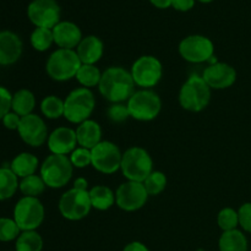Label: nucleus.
<instances>
[{
	"label": "nucleus",
	"instance_id": "obj_1",
	"mask_svg": "<svg viewBox=\"0 0 251 251\" xmlns=\"http://www.w3.org/2000/svg\"><path fill=\"white\" fill-rule=\"evenodd\" d=\"M135 85L130 70L123 66H110L102 73L98 91L105 100L112 103H126L134 95Z\"/></svg>",
	"mask_w": 251,
	"mask_h": 251
},
{
	"label": "nucleus",
	"instance_id": "obj_2",
	"mask_svg": "<svg viewBox=\"0 0 251 251\" xmlns=\"http://www.w3.org/2000/svg\"><path fill=\"white\" fill-rule=\"evenodd\" d=\"M212 90L206 83L202 76L191 75L179 90L178 100L184 110L200 113L208 107Z\"/></svg>",
	"mask_w": 251,
	"mask_h": 251
},
{
	"label": "nucleus",
	"instance_id": "obj_3",
	"mask_svg": "<svg viewBox=\"0 0 251 251\" xmlns=\"http://www.w3.org/2000/svg\"><path fill=\"white\" fill-rule=\"evenodd\" d=\"M153 171V159L146 149L131 146L123 152L120 172L126 180L144 183Z\"/></svg>",
	"mask_w": 251,
	"mask_h": 251
},
{
	"label": "nucleus",
	"instance_id": "obj_4",
	"mask_svg": "<svg viewBox=\"0 0 251 251\" xmlns=\"http://www.w3.org/2000/svg\"><path fill=\"white\" fill-rule=\"evenodd\" d=\"M96 108V97L90 88L77 87L64 100V118L71 124H81L91 118Z\"/></svg>",
	"mask_w": 251,
	"mask_h": 251
},
{
	"label": "nucleus",
	"instance_id": "obj_5",
	"mask_svg": "<svg viewBox=\"0 0 251 251\" xmlns=\"http://www.w3.org/2000/svg\"><path fill=\"white\" fill-rule=\"evenodd\" d=\"M82 65L75 49L58 48L49 55L46 63L47 75L56 82L75 78L78 69Z\"/></svg>",
	"mask_w": 251,
	"mask_h": 251
},
{
	"label": "nucleus",
	"instance_id": "obj_6",
	"mask_svg": "<svg viewBox=\"0 0 251 251\" xmlns=\"http://www.w3.org/2000/svg\"><path fill=\"white\" fill-rule=\"evenodd\" d=\"M74 174V166L69 156L50 153L39 167V176L47 188L61 189L69 184Z\"/></svg>",
	"mask_w": 251,
	"mask_h": 251
},
{
	"label": "nucleus",
	"instance_id": "obj_7",
	"mask_svg": "<svg viewBox=\"0 0 251 251\" xmlns=\"http://www.w3.org/2000/svg\"><path fill=\"white\" fill-rule=\"evenodd\" d=\"M130 118L137 122H152L159 115L162 110V100L152 90L140 88L126 102Z\"/></svg>",
	"mask_w": 251,
	"mask_h": 251
},
{
	"label": "nucleus",
	"instance_id": "obj_8",
	"mask_svg": "<svg viewBox=\"0 0 251 251\" xmlns=\"http://www.w3.org/2000/svg\"><path fill=\"white\" fill-rule=\"evenodd\" d=\"M46 210L38 198L22 196L14 207V220L21 232L37 230L43 223Z\"/></svg>",
	"mask_w": 251,
	"mask_h": 251
},
{
	"label": "nucleus",
	"instance_id": "obj_9",
	"mask_svg": "<svg viewBox=\"0 0 251 251\" xmlns=\"http://www.w3.org/2000/svg\"><path fill=\"white\" fill-rule=\"evenodd\" d=\"M130 74L137 87L152 90L162 80L163 65L157 56L141 55L131 65Z\"/></svg>",
	"mask_w": 251,
	"mask_h": 251
},
{
	"label": "nucleus",
	"instance_id": "obj_10",
	"mask_svg": "<svg viewBox=\"0 0 251 251\" xmlns=\"http://www.w3.org/2000/svg\"><path fill=\"white\" fill-rule=\"evenodd\" d=\"M58 210L63 218L71 222L83 220L92 210L90 194L88 191L77 190L75 188L69 189L59 199Z\"/></svg>",
	"mask_w": 251,
	"mask_h": 251
},
{
	"label": "nucleus",
	"instance_id": "obj_11",
	"mask_svg": "<svg viewBox=\"0 0 251 251\" xmlns=\"http://www.w3.org/2000/svg\"><path fill=\"white\" fill-rule=\"evenodd\" d=\"M178 51L188 63H208L215 56V44L208 37L202 34H190L181 39Z\"/></svg>",
	"mask_w": 251,
	"mask_h": 251
},
{
	"label": "nucleus",
	"instance_id": "obj_12",
	"mask_svg": "<svg viewBox=\"0 0 251 251\" xmlns=\"http://www.w3.org/2000/svg\"><path fill=\"white\" fill-rule=\"evenodd\" d=\"M91 154H92L91 166L100 173L112 176L120 171L123 152L114 142L102 140L97 146L91 150Z\"/></svg>",
	"mask_w": 251,
	"mask_h": 251
},
{
	"label": "nucleus",
	"instance_id": "obj_13",
	"mask_svg": "<svg viewBox=\"0 0 251 251\" xmlns=\"http://www.w3.org/2000/svg\"><path fill=\"white\" fill-rule=\"evenodd\" d=\"M149 194L144 184L126 180L118 186L115 191V205L125 212H135L146 205Z\"/></svg>",
	"mask_w": 251,
	"mask_h": 251
},
{
	"label": "nucleus",
	"instance_id": "obj_14",
	"mask_svg": "<svg viewBox=\"0 0 251 251\" xmlns=\"http://www.w3.org/2000/svg\"><path fill=\"white\" fill-rule=\"evenodd\" d=\"M61 9L56 0H32L27 7L28 20L36 27L53 29L60 22Z\"/></svg>",
	"mask_w": 251,
	"mask_h": 251
},
{
	"label": "nucleus",
	"instance_id": "obj_15",
	"mask_svg": "<svg viewBox=\"0 0 251 251\" xmlns=\"http://www.w3.org/2000/svg\"><path fill=\"white\" fill-rule=\"evenodd\" d=\"M17 132L22 141L31 147L43 146L44 144H47L49 136L46 122L43 118L34 113L21 118Z\"/></svg>",
	"mask_w": 251,
	"mask_h": 251
},
{
	"label": "nucleus",
	"instance_id": "obj_16",
	"mask_svg": "<svg viewBox=\"0 0 251 251\" xmlns=\"http://www.w3.org/2000/svg\"><path fill=\"white\" fill-rule=\"evenodd\" d=\"M201 76L211 90H226L232 87L237 81V70L229 64L217 61L208 64Z\"/></svg>",
	"mask_w": 251,
	"mask_h": 251
},
{
	"label": "nucleus",
	"instance_id": "obj_17",
	"mask_svg": "<svg viewBox=\"0 0 251 251\" xmlns=\"http://www.w3.org/2000/svg\"><path fill=\"white\" fill-rule=\"evenodd\" d=\"M47 145L50 153L69 156L78 146L75 129L69 126L56 127L49 134Z\"/></svg>",
	"mask_w": 251,
	"mask_h": 251
},
{
	"label": "nucleus",
	"instance_id": "obj_18",
	"mask_svg": "<svg viewBox=\"0 0 251 251\" xmlns=\"http://www.w3.org/2000/svg\"><path fill=\"white\" fill-rule=\"evenodd\" d=\"M24 51V43L15 32L0 31V65L10 66L20 60Z\"/></svg>",
	"mask_w": 251,
	"mask_h": 251
},
{
	"label": "nucleus",
	"instance_id": "obj_19",
	"mask_svg": "<svg viewBox=\"0 0 251 251\" xmlns=\"http://www.w3.org/2000/svg\"><path fill=\"white\" fill-rule=\"evenodd\" d=\"M54 44L58 48L76 49L83 36L81 28L73 21H60L53 29Z\"/></svg>",
	"mask_w": 251,
	"mask_h": 251
},
{
	"label": "nucleus",
	"instance_id": "obj_20",
	"mask_svg": "<svg viewBox=\"0 0 251 251\" xmlns=\"http://www.w3.org/2000/svg\"><path fill=\"white\" fill-rule=\"evenodd\" d=\"M75 50L81 63L96 65L104 54V44L100 37L90 34V36L83 37Z\"/></svg>",
	"mask_w": 251,
	"mask_h": 251
},
{
	"label": "nucleus",
	"instance_id": "obj_21",
	"mask_svg": "<svg viewBox=\"0 0 251 251\" xmlns=\"http://www.w3.org/2000/svg\"><path fill=\"white\" fill-rule=\"evenodd\" d=\"M77 145L80 147L92 150L102 141V127L96 120L88 119L81 123L75 129Z\"/></svg>",
	"mask_w": 251,
	"mask_h": 251
},
{
	"label": "nucleus",
	"instance_id": "obj_22",
	"mask_svg": "<svg viewBox=\"0 0 251 251\" xmlns=\"http://www.w3.org/2000/svg\"><path fill=\"white\" fill-rule=\"evenodd\" d=\"M9 167L20 179H22L36 174L37 169L41 167V164H39V159L33 153L21 152L17 156H15Z\"/></svg>",
	"mask_w": 251,
	"mask_h": 251
},
{
	"label": "nucleus",
	"instance_id": "obj_23",
	"mask_svg": "<svg viewBox=\"0 0 251 251\" xmlns=\"http://www.w3.org/2000/svg\"><path fill=\"white\" fill-rule=\"evenodd\" d=\"M218 249L220 251H248L249 243L247 235L238 228L223 232L218 240Z\"/></svg>",
	"mask_w": 251,
	"mask_h": 251
},
{
	"label": "nucleus",
	"instance_id": "obj_24",
	"mask_svg": "<svg viewBox=\"0 0 251 251\" xmlns=\"http://www.w3.org/2000/svg\"><path fill=\"white\" fill-rule=\"evenodd\" d=\"M92 208L107 211L115 205V193L105 185H95L88 190Z\"/></svg>",
	"mask_w": 251,
	"mask_h": 251
},
{
	"label": "nucleus",
	"instance_id": "obj_25",
	"mask_svg": "<svg viewBox=\"0 0 251 251\" xmlns=\"http://www.w3.org/2000/svg\"><path fill=\"white\" fill-rule=\"evenodd\" d=\"M36 107V97L33 92L27 88H21L12 95L11 110L20 117H26L33 113Z\"/></svg>",
	"mask_w": 251,
	"mask_h": 251
},
{
	"label": "nucleus",
	"instance_id": "obj_26",
	"mask_svg": "<svg viewBox=\"0 0 251 251\" xmlns=\"http://www.w3.org/2000/svg\"><path fill=\"white\" fill-rule=\"evenodd\" d=\"M19 176L10 167H0V201L11 199L19 190Z\"/></svg>",
	"mask_w": 251,
	"mask_h": 251
},
{
	"label": "nucleus",
	"instance_id": "obj_27",
	"mask_svg": "<svg viewBox=\"0 0 251 251\" xmlns=\"http://www.w3.org/2000/svg\"><path fill=\"white\" fill-rule=\"evenodd\" d=\"M43 244V238L37 230H27L15 240V251H42Z\"/></svg>",
	"mask_w": 251,
	"mask_h": 251
},
{
	"label": "nucleus",
	"instance_id": "obj_28",
	"mask_svg": "<svg viewBox=\"0 0 251 251\" xmlns=\"http://www.w3.org/2000/svg\"><path fill=\"white\" fill-rule=\"evenodd\" d=\"M76 81L80 83L81 87L93 88L98 87L102 78V71L96 65H90V64H82L78 69L77 74L75 76Z\"/></svg>",
	"mask_w": 251,
	"mask_h": 251
},
{
	"label": "nucleus",
	"instance_id": "obj_29",
	"mask_svg": "<svg viewBox=\"0 0 251 251\" xmlns=\"http://www.w3.org/2000/svg\"><path fill=\"white\" fill-rule=\"evenodd\" d=\"M41 113L49 120L64 117V100L55 95L46 96L41 102Z\"/></svg>",
	"mask_w": 251,
	"mask_h": 251
},
{
	"label": "nucleus",
	"instance_id": "obj_30",
	"mask_svg": "<svg viewBox=\"0 0 251 251\" xmlns=\"http://www.w3.org/2000/svg\"><path fill=\"white\" fill-rule=\"evenodd\" d=\"M46 188V183L38 174L22 178L19 184V190L21 191L22 195L28 196V198H39L44 193Z\"/></svg>",
	"mask_w": 251,
	"mask_h": 251
},
{
	"label": "nucleus",
	"instance_id": "obj_31",
	"mask_svg": "<svg viewBox=\"0 0 251 251\" xmlns=\"http://www.w3.org/2000/svg\"><path fill=\"white\" fill-rule=\"evenodd\" d=\"M31 46L33 47L34 50L37 51H47L54 44L53 31L49 28H42V27H36L32 31L31 37H29Z\"/></svg>",
	"mask_w": 251,
	"mask_h": 251
},
{
	"label": "nucleus",
	"instance_id": "obj_32",
	"mask_svg": "<svg viewBox=\"0 0 251 251\" xmlns=\"http://www.w3.org/2000/svg\"><path fill=\"white\" fill-rule=\"evenodd\" d=\"M167 176L163 172L153 171L142 184L146 189L149 196H157L164 191L167 186Z\"/></svg>",
	"mask_w": 251,
	"mask_h": 251
},
{
	"label": "nucleus",
	"instance_id": "obj_33",
	"mask_svg": "<svg viewBox=\"0 0 251 251\" xmlns=\"http://www.w3.org/2000/svg\"><path fill=\"white\" fill-rule=\"evenodd\" d=\"M217 225L222 229V232L237 229L239 227V215L238 210L233 207H225L218 212Z\"/></svg>",
	"mask_w": 251,
	"mask_h": 251
},
{
	"label": "nucleus",
	"instance_id": "obj_34",
	"mask_svg": "<svg viewBox=\"0 0 251 251\" xmlns=\"http://www.w3.org/2000/svg\"><path fill=\"white\" fill-rule=\"evenodd\" d=\"M20 234H21V229L14 218H0V242H12V240H16Z\"/></svg>",
	"mask_w": 251,
	"mask_h": 251
},
{
	"label": "nucleus",
	"instance_id": "obj_35",
	"mask_svg": "<svg viewBox=\"0 0 251 251\" xmlns=\"http://www.w3.org/2000/svg\"><path fill=\"white\" fill-rule=\"evenodd\" d=\"M71 164L74 168L83 169L87 168L92 163V154H91V150L85 149V147L77 146L70 154H69Z\"/></svg>",
	"mask_w": 251,
	"mask_h": 251
},
{
	"label": "nucleus",
	"instance_id": "obj_36",
	"mask_svg": "<svg viewBox=\"0 0 251 251\" xmlns=\"http://www.w3.org/2000/svg\"><path fill=\"white\" fill-rule=\"evenodd\" d=\"M107 117L114 124H123L130 119V113L126 103H112L107 108Z\"/></svg>",
	"mask_w": 251,
	"mask_h": 251
},
{
	"label": "nucleus",
	"instance_id": "obj_37",
	"mask_svg": "<svg viewBox=\"0 0 251 251\" xmlns=\"http://www.w3.org/2000/svg\"><path fill=\"white\" fill-rule=\"evenodd\" d=\"M239 215V227L244 232L251 234V202H245L238 210Z\"/></svg>",
	"mask_w": 251,
	"mask_h": 251
},
{
	"label": "nucleus",
	"instance_id": "obj_38",
	"mask_svg": "<svg viewBox=\"0 0 251 251\" xmlns=\"http://www.w3.org/2000/svg\"><path fill=\"white\" fill-rule=\"evenodd\" d=\"M11 103H12V95L6 87L0 86V120L11 112Z\"/></svg>",
	"mask_w": 251,
	"mask_h": 251
},
{
	"label": "nucleus",
	"instance_id": "obj_39",
	"mask_svg": "<svg viewBox=\"0 0 251 251\" xmlns=\"http://www.w3.org/2000/svg\"><path fill=\"white\" fill-rule=\"evenodd\" d=\"M2 125L6 127L7 130H16L19 129L20 123H21V117L19 114H16L15 112H9L4 118H2Z\"/></svg>",
	"mask_w": 251,
	"mask_h": 251
},
{
	"label": "nucleus",
	"instance_id": "obj_40",
	"mask_svg": "<svg viewBox=\"0 0 251 251\" xmlns=\"http://www.w3.org/2000/svg\"><path fill=\"white\" fill-rule=\"evenodd\" d=\"M196 0H173L172 1V7L176 11L186 12L190 11L194 6H195Z\"/></svg>",
	"mask_w": 251,
	"mask_h": 251
},
{
	"label": "nucleus",
	"instance_id": "obj_41",
	"mask_svg": "<svg viewBox=\"0 0 251 251\" xmlns=\"http://www.w3.org/2000/svg\"><path fill=\"white\" fill-rule=\"evenodd\" d=\"M123 251H150L149 248L141 242H131L124 247Z\"/></svg>",
	"mask_w": 251,
	"mask_h": 251
},
{
	"label": "nucleus",
	"instance_id": "obj_42",
	"mask_svg": "<svg viewBox=\"0 0 251 251\" xmlns=\"http://www.w3.org/2000/svg\"><path fill=\"white\" fill-rule=\"evenodd\" d=\"M73 188L77 189V190H83V191L90 190V189H88V180L86 178H83V176H78L77 179H75Z\"/></svg>",
	"mask_w": 251,
	"mask_h": 251
},
{
	"label": "nucleus",
	"instance_id": "obj_43",
	"mask_svg": "<svg viewBox=\"0 0 251 251\" xmlns=\"http://www.w3.org/2000/svg\"><path fill=\"white\" fill-rule=\"evenodd\" d=\"M172 1L173 0H150L152 5L157 9H168L172 7Z\"/></svg>",
	"mask_w": 251,
	"mask_h": 251
},
{
	"label": "nucleus",
	"instance_id": "obj_44",
	"mask_svg": "<svg viewBox=\"0 0 251 251\" xmlns=\"http://www.w3.org/2000/svg\"><path fill=\"white\" fill-rule=\"evenodd\" d=\"M196 1H200L202 2V4H210V2H212L213 0H196Z\"/></svg>",
	"mask_w": 251,
	"mask_h": 251
},
{
	"label": "nucleus",
	"instance_id": "obj_45",
	"mask_svg": "<svg viewBox=\"0 0 251 251\" xmlns=\"http://www.w3.org/2000/svg\"><path fill=\"white\" fill-rule=\"evenodd\" d=\"M199 251H205V250H199Z\"/></svg>",
	"mask_w": 251,
	"mask_h": 251
}]
</instances>
